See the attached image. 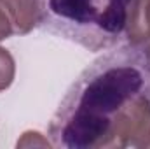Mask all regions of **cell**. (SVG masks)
Instances as JSON below:
<instances>
[{
	"mask_svg": "<svg viewBox=\"0 0 150 149\" xmlns=\"http://www.w3.org/2000/svg\"><path fill=\"white\" fill-rule=\"evenodd\" d=\"M150 93V54L124 46L96 58L68 88L49 123L54 148L110 149L119 123Z\"/></svg>",
	"mask_w": 150,
	"mask_h": 149,
	"instance_id": "1",
	"label": "cell"
},
{
	"mask_svg": "<svg viewBox=\"0 0 150 149\" xmlns=\"http://www.w3.org/2000/svg\"><path fill=\"white\" fill-rule=\"evenodd\" d=\"M133 0H37L38 27L89 51L113 47Z\"/></svg>",
	"mask_w": 150,
	"mask_h": 149,
	"instance_id": "2",
	"label": "cell"
},
{
	"mask_svg": "<svg viewBox=\"0 0 150 149\" xmlns=\"http://www.w3.org/2000/svg\"><path fill=\"white\" fill-rule=\"evenodd\" d=\"M124 34L131 46L150 54V0L131 2Z\"/></svg>",
	"mask_w": 150,
	"mask_h": 149,
	"instance_id": "3",
	"label": "cell"
},
{
	"mask_svg": "<svg viewBox=\"0 0 150 149\" xmlns=\"http://www.w3.org/2000/svg\"><path fill=\"white\" fill-rule=\"evenodd\" d=\"M0 7L7 14L14 34L26 35L38 27L37 0H0Z\"/></svg>",
	"mask_w": 150,
	"mask_h": 149,
	"instance_id": "4",
	"label": "cell"
},
{
	"mask_svg": "<svg viewBox=\"0 0 150 149\" xmlns=\"http://www.w3.org/2000/svg\"><path fill=\"white\" fill-rule=\"evenodd\" d=\"M14 75H16V63L12 54L7 49L0 47V91L7 90L12 84Z\"/></svg>",
	"mask_w": 150,
	"mask_h": 149,
	"instance_id": "5",
	"label": "cell"
},
{
	"mask_svg": "<svg viewBox=\"0 0 150 149\" xmlns=\"http://www.w3.org/2000/svg\"><path fill=\"white\" fill-rule=\"evenodd\" d=\"M35 148V146H42V148H51L52 142H49L47 139H44L38 132H26L23 133V137L18 140V148Z\"/></svg>",
	"mask_w": 150,
	"mask_h": 149,
	"instance_id": "6",
	"label": "cell"
},
{
	"mask_svg": "<svg viewBox=\"0 0 150 149\" xmlns=\"http://www.w3.org/2000/svg\"><path fill=\"white\" fill-rule=\"evenodd\" d=\"M12 34H14V30H12V25H11V21H9L7 14L4 12V9L0 7V40H5V39H9Z\"/></svg>",
	"mask_w": 150,
	"mask_h": 149,
	"instance_id": "7",
	"label": "cell"
},
{
	"mask_svg": "<svg viewBox=\"0 0 150 149\" xmlns=\"http://www.w3.org/2000/svg\"><path fill=\"white\" fill-rule=\"evenodd\" d=\"M147 148H150V142H149V144H147Z\"/></svg>",
	"mask_w": 150,
	"mask_h": 149,
	"instance_id": "8",
	"label": "cell"
}]
</instances>
